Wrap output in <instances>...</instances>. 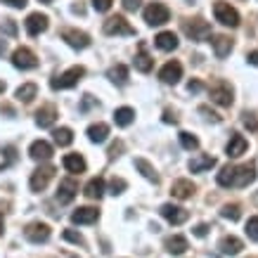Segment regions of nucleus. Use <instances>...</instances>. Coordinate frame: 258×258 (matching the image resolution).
<instances>
[{
    "mask_svg": "<svg viewBox=\"0 0 258 258\" xmlns=\"http://www.w3.org/2000/svg\"><path fill=\"white\" fill-rule=\"evenodd\" d=\"M97 218H100V211L93 209V206H83V209L71 213V220H74L76 225H90V223H95Z\"/></svg>",
    "mask_w": 258,
    "mask_h": 258,
    "instance_id": "16",
    "label": "nucleus"
},
{
    "mask_svg": "<svg viewBox=\"0 0 258 258\" xmlns=\"http://www.w3.org/2000/svg\"><path fill=\"white\" fill-rule=\"evenodd\" d=\"M125 187H128V185H125L123 178H111V182H109V195H114V197L123 195Z\"/></svg>",
    "mask_w": 258,
    "mask_h": 258,
    "instance_id": "38",
    "label": "nucleus"
},
{
    "mask_svg": "<svg viewBox=\"0 0 258 258\" xmlns=\"http://www.w3.org/2000/svg\"><path fill=\"white\" fill-rule=\"evenodd\" d=\"M171 19V12L166 8L164 3H149L147 8H145V22L149 26H161Z\"/></svg>",
    "mask_w": 258,
    "mask_h": 258,
    "instance_id": "3",
    "label": "nucleus"
},
{
    "mask_svg": "<svg viewBox=\"0 0 258 258\" xmlns=\"http://www.w3.org/2000/svg\"><path fill=\"white\" fill-rule=\"evenodd\" d=\"M93 104H95L93 95H86V97H83V104H81V109L86 111V109H90V107H93Z\"/></svg>",
    "mask_w": 258,
    "mask_h": 258,
    "instance_id": "49",
    "label": "nucleus"
},
{
    "mask_svg": "<svg viewBox=\"0 0 258 258\" xmlns=\"http://www.w3.org/2000/svg\"><path fill=\"white\" fill-rule=\"evenodd\" d=\"M24 237L31 244H43L50 239V225H45V223H31V225H26V230H24Z\"/></svg>",
    "mask_w": 258,
    "mask_h": 258,
    "instance_id": "9",
    "label": "nucleus"
},
{
    "mask_svg": "<svg viewBox=\"0 0 258 258\" xmlns=\"http://www.w3.org/2000/svg\"><path fill=\"white\" fill-rule=\"evenodd\" d=\"M29 154H31V159H36V161H47V159L52 157V145L45 140H36L31 145V149H29Z\"/></svg>",
    "mask_w": 258,
    "mask_h": 258,
    "instance_id": "17",
    "label": "nucleus"
},
{
    "mask_svg": "<svg viewBox=\"0 0 258 258\" xmlns=\"http://www.w3.org/2000/svg\"><path fill=\"white\" fill-rule=\"evenodd\" d=\"M211 43H213V52H216L218 59H223V57H227L232 52V40L227 38V36H216Z\"/></svg>",
    "mask_w": 258,
    "mask_h": 258,
    "instance_id": "24",
    "label": "nucleus"
},
{
    "mask_svg": "<svg viewBox=\"0 0 258 258\" xmlns=\"http://www.w3.org/2000/svg\"><path fill=\"white\" fill-rule=\"evenodd\" d=\"M244 125H246L249 131H256V128H258V121L251 116V114H244Z\"/></svg>",
    "mask_w": 258,
    "mask_h": 258,
    "instance_id": "44",
    "label": "nucleus"
},
{
    "mask_svg": "<svg viewBox=\"0 0 258 258\" xmlns=\"http://www.w3.org/2000/svg\"><path fill=\"white\" fill-rule=\"evenodd\" d=\"M12 64L17 69H36L38 57L33 55V50H29V47H17L15 55H12Z\"/></svg>",
    "mask_w": 258,
    "mask_h": 258,
    "instance_id": "6",
    "label": "nucleus"
},
{
    "mask_svg": "<svg viewBox=\"0 0 258 258\" xmlns=\"http://www.w3.org/2000/svg\"><path fill=\"white\" fill-rule=\"evenodd\" d=\"M62 40H67L71 47H76V50H86L90 45V36L83 31H76V29H64L62 31Z\"/></svg>",
    "mask_w": 258,
    "mask_h": 258,
    "instance_id": "10",
    "label": "nucleus"
},
{
    "mask_svg": "<svg viewBox=\"0 0 258 258\" xmlns=\"http://www.w3.org/2000/svg\"><path fill=\"white\" fill-rule=\"evenodd\" d=\"M166 251L168 253H173V256H180V253H185L187 251V239L180 235H173L166 239Z\"/></svg>",
    "mask_w": 258,
    "mask_h": 258,
    "instance_id": "25",
    "label": "nucleus"
},
{
    "mask_svg": "<svg viewBox=\"0 0 258 258\" xmlns=\"http://www.w3.org/2000/svg\"><path fill=\"white\" fill-rule=\"evenodd\" d=\"M107 135H109V125L107 123H93L88 128V140L95 142V145H102L107 140Z\"/></svg>",
    "mask_w": 258,
    "mask_h": 258,
    "instance_id": "23",
    "label": "nucleus"
},
{
    "mask_svg": "<svg viewBox=\"0 0 258 258\" xmlns=\"http://www.w3.org/2000/svg\"><path fill=\"white\" fill-rule=\"evenodd\" d=\"M246 59H249V64L258 67V50H256V52H249V57H246Z\"/></svg>",
    "mask_w": 258,
    "mask_h": 258,
    "instance_id": "53",
    "label": "nucleus"
},
{
    "mask_svg": "<svg viewBox=\"0 0 258 258\" xmlns=\"http://www.w3.org/2000/svg\"><path fill=\"white\" fill-rule=\"evenodd\" d=\"M3 3H8L10 8H17V10H22V8H26V3H29V0H3Z\"/></svg>",
    "mask_w": 258,
    "mask_h": 258,
    "instance_id": "46",
    "label": "nucleus"
},
{
    "mask_svg": "<svg viewBox=\"0 0 258 258\" xmlns=\"http://www.w3.org/2000/svg\"><path fill=\"white\" fill-rule=\"evenodd\" d=\"M256 180V166L253 164H246V166H239L235 173V185L232 187H246L249 182Z\"/></svg>",
    "mask_w": 258,
    "mask_h": 258,
    "instance_id": "14",
    "label": "nucleus"
},
{
    "mask_svg": "<svg viewBox=\"0 0 258 258\" xmlns=\"http://www.w3.org/2000/svg\"><path fill=\"white\" fill-rule=\"evenodd\" d=\"M0 31L8 33V36H17V24L12 22V19H3V24H0Z\"/></svg>",
    "mask_w": 258,
    "mask_h": 258,
    "instance_id": "41",
    "label": "nucleus"
},
{
    "mask_svg": "<svg viewBox=\"0 0 258 258\" xmlns=\"http://www.w3.org/2000/svg\"><path fill=\"white\" fill-rule=\"evenodd\" d=\"M104 33L107 36H135V29L131 24L125 22V17L116 15V17H109L107 22H104Z\"/></svg>",
    "mask_w": 258,
    "mask_h": 258,
    "instance_id": "4",
    "label": "nucleus"
},
{
    "mask_svg": "<svg viewBox=\"0 0 258 258\" xmlns=\"http://www.w3.org/2000/svg\"><path fill=\"white\" fill-rule=\"evenodd\" d=\"M171 195L175 199H187V197L195 195V185L189 182V180H175L171 187Z\"/></svg>",
    "mask_w": 258,
    "mask_h": 258,
    "instance_id": "21",
    "label": "nucleus"
},
{
    "mask_svg": "<svg viewBox=\"0 0 258 258\" xmlns=\"http://www.w3.org/2000/svg\"><path fill=\"white\" fill-rule=\"evenodd\" d=\"M86 76V69L83 67H71L62 74V76H55V79L50 81V88L52 90H67V88H74L79 86V81Z\"/></svg>",
    "mask_w": 258,
    "mask_h": 258,
    "instance_id": "1",
    "label": "nucleus"
},
{
    "mask_svg": "<svg viewBox=\"0 0 258 258\" xmlns=\"http://www.w3.org/2000/svg\"><path fill=\"white\" fill-rule=\"evenodd\" d=\"M185 33H187L192 40H206L211 36V24L204 22V19H195V22H185Z\"/></svg>",
    "mask_w": 258,
    "mask_h": 258,
    "instance_id": "7",
    "label": "nucleus"
},
{
    "mask_svg": "<svg viewBox=\"0 0 258 258\" xmlns=\"http://www.w3.org/2000/svg\"><path fill=\"white\" fill-rule=\"evenodd\" d=\"M235 173H237V166H225V168L218 173V185L220 187H230V185H235Z\"/></svg>",
    "mask_w": 258,
    "mask_h": 258,
    "instance_id": "35",
    "label": "nucleus"
},
{
    "mask_svg": "<svg viewBox=\"0 0 258 258\" xmlns=\"http://www.w3.org/2000/svg\"><path fill=\"white\" fill-rule=\"evenodd\" d=\"M202 81H189V86H187V90L189 93H199V90H202Z\"/></svg>",
    "mask_w": 258,
    "mask_h": 258,
    "instance_id": "50",
    "label": "nucleus"
},
{
    "mask_svg": "<svg viewBox=\"0 0 258 258\" xmlns=\"http://www.w3.org/2000/svg\"><path fill=\"white\" fill-rule=\"evenodd\" d=\"M159 79L164 81V83H168V86H175L180 79H182V64L180 62H168L161 67V71H159Z\"/></svg>",
    "mask_w": 258,
    "mask_h": 258,
    "instance_id": "11",
    "label": "nucleus"
},
{
    "mask_svg": "<svg viewBox=\"0 0 258 258\" xmlns=\"http://www.w3.org/2000/svg\"><path fill=\"white\" fill-rule=\"evenodd\" d=\"M246 235H249V239L258 242V216L249 218V223H246Z\"/></svg>",
    "mask_w": 258,
    "mask_h": 258,
    "instance_id": "39",
    "label": "nucleus"
},
{
    "mask_svg": "<svg viewBox=\"0 0 258 258\" xmlns=\"http://www.w3.org/2000/svg\"><path fill=\"white\" fill-rule=\"evenodd\" d=\"M213 15H216V19H218L223 26H230V29H237V26H239V12H237L230 3L218 0V3L213 5Z\"/></svg>",
    "mask_w": 258,
    "mask_h": 258,
    "instance_id": "2",
    "label": "nucleus"
},
{
    "mask_svg": "<svg viewBox=\"0 0 258 258\" xmlns=\"http://www.w3.org/2000/svg\"><path fill=\"white\" fill-rule=\"evenodd\" d=\"M3 90H5V83H0V93H3Z\"/></svg>",
    "mask_w": 258,
    "mask_h": 258,
    "instance_id": "55",
    "label": "nucleus"
},
{
    "mask_svg": "<svg viewBox=\"0 0 258 258\" xmlns=\"http://www.w3.org/2000/svg\"><path fill=\"white\" fill-rule=\"evenodd\" d=\"M52 138H55V145H59V147H69L71 142H74L71 128H55V131H52Z\"/></svg>",
    "mask_w": 258,
    "mask_h": 258,
    "instance_id": "34",
    "label": "nucleus"
},
{
    "mask_svg": "<svg viewBox=\"0 0 258 258\" xmlns=\"http://www.w3.org/2000/svg\"><path fill=\"white\" fill-rule=\"evenodd\" d=\"M180 145H182L185 149H189V152L199 149V140H197V138H195L192 133H185V131L180 133Z\"/></svg>",
    "mask_w": 258,
    "mask_h": 258,
    "instance_id": "36",
    "label": "nucleus"
},
{
    "mask_svg": "<svg viewBox=\"0 0 258 258\" xmlns=\"http://www.w3.org/2000/svg\"><path fill=\"white\" fill-rule=\"evenodd\" d=\"M43 31H47V17L40 15V12H33L26 19V33L29 36H40Z\"/></svg>",
    "mask_w": 258,
    "mask_h": 258,
    "instance_id": "13",
    "label": "nucleus"
},
{
    "mask_svg": "<svg viewBox=\"0 0 258 258\" xmlns=\"http://www.w3.org/2000/svg\"><path fill=\"white\" fill-rule=\"evenodd\" d=\"M154 43H157L159 50L171 52V50H175V47H178V36H175L173 31H161L157 38H154Z\"/></svg>",
    "mask_w": 258,
    "mask_h": 258,
    "instance_id": "20",
    "label": "nucleus"
},
{
    "mask_svg": "<svg viewBox=\"0 0 258 258\" xmlns=\"http://www.w3.org/2000/svg\"><path fill=\"white\" fill-rule=\"evenodd\" d=\"M36 95H38V86H36V83H24V86L17 90V100L24 102V104H29Z\"/></svg>",
    "mask_w": 258,
    "mask_h": 258,
    "instance_id": "33",
    "label": "nucleus"
},
{
    "mask_svg": "<svg viewBox=\"0 0 258 258\" xmlns=\"http://www.w3.org/2000/svg\"><path fill=\"white\" fill-rule=\"evenodd\" d=\"M135 118V111L131 109V107H121V109L114 111V123L121 125V128H125V125H131Z\"/></svg>",
    "mask_w": 258,
    "mask_h": 258,
    "instance_id": "30",
    "label": "nucleus"
},
{
    "mask_svg": "<svg viewBox=\"0 0 258 258\" xmlns=\"http://www.w3.org/2000/svg\"><path fill=\"white\" fill-rule=\"evenodd\" d=\"M76 192H79V187H76V182L74 180H62L59 182V187H57V202L59 204H71L74 202V197H76Z\"/></svg>",
    "mask_w": 258,
    "mask_h": 258,
    "instance_id": "15",
    "label": "nucleus"
},
{
    "mask_svg": "<svg viewBox=\"0 0 258 258\" xmlns=\"http://www.w3.org/2000/svg\"><path fill=\"white\" fill-rule=\"evenodd\" d=\"M211 100L216 102V104H220V107H230L232 104V88L227 86L225 81H218V83H213L211 86Z\"/></svg>",
    "mask_w": 258,
    "mask_h": 258,
    "instance_id": "8",
    "label": "nucleus"
},
{
    "mask_svg": "<svg viewBox=\"0 0 258 258\" xmlns=\"http://www.w3.org/2000/svg\"><path fill=\"white\" fill-rule=\"evenodd\" d=\"M199 111H202V114H206V118H211L213 123H218V121H220L218 114H213V111L209 109V107H199Z\"/></svg>",
    "mask_w": 258,
    "mask_h": 258,
    "instance_id": "45",
    "label": "nucleus"
},
{
    "mask_svg": "<svg viewBox=\"0 0 258 258\" xmlns=\"http://www.w3.org/2000/svg\"><path fill=\"white\" fill-rule=\"evenodd\" d=\"M220 216L235 223V220H239V216H242V213H239V206H237V204H227V206H223V211H220Z\"/></svg>",
    "mask_w": 258,
    "mask_h": 258,
    "instance_id": "37",
    "label": "nucleus"
},
{
    "mask_svg": "<svg viewBox=\"0 0 258 258\" xmlns=\"http://www.w3.org/2000/svg\"><path fill=\"white\" fill-rule=\"evenodd\" d=\"M5 154H8V161L0 166V168H8V166L12 164V161H15V147H8V149H5Z\"/></svg>",
    "mask_w": 258,
    "mask_h": 258,
    "instance_id": "47",
    "label": "nucleus"
},
{
    "mask_svg": "<svg viewBox=\"0 0 258 258\" xmlns=\"http://www.w3.org/2000/svg\"><path fill=\"white\" fill-rule=\"evenodd\" d=\"M140 3L142 0H123V10L125 12H135V10H140Z\"/></svg>",
    "mask_w": 258,
    "mask_h": 258,
    "instance_id": "43",
    "label": "nucleus"
},
{
    "mask_svg": "<svg viewBox=\"0 0 258 258\" xmlns=\"http://www.w3.org/2000/svg\"><path fill=\"white\" fill-rule=\"evenodd\" d=\"M111 3H114V0H93V8L97 10V12H107V10L111 8Z\"/></svg>",
    "mask_w": 258,
    "mask_h": 258,
    "instance_id": "42",
    "label": "nucleus"
},
{
    "mask_svg": "<svg viewBox=\"0 0 258 258\" xmlns=\"http://www.w3.org/2000/svg\"><path fill=\"white\" fill-rule=\"evenodd\" d=\"M206 232H209V225H204V223L195 227V235H197V237H206Z\"/></svg>",
    "mask_w": 258,
    "mask_h": 258,
    "instance_id": "51",
    "label": "nucleus"
},
{
    "mask_svg": "<svg viewBox=\"0 0 258 258\" xmlns=\"http://www.w3.org/2000/svg\"><path fill=\"white\" fill-rule=\"evenodd\" d=\"M164 123H178V118H175L171 111L166 109V111H164Z\"/></svg>",
    "mask_w": 258,
    "mask_h": 258,
    "instance_id": "52",
    "label": "nucleus"
},
{
    "mask_svg": "<svg viewBox=\"0 0 258 258\" xmlns=\"http://www.w3.org/2000/svg\"><path fill=\"white\" fill-rule=\"evenodd\" d=\"M116 86H125L128 83V67L125 64H116V67H111L109 69V74H107Z\"/></svg>",
    "mask_w": 258,
    "mask_h": 258,
    "instance_id": "32",
    "label": "nucleus"
},
{
    "mask_svg": "<svg viewBox=\"0 0 258 258\" xmlns=\"http://www.w3.org/2000/svg\"><path fill=\"white\" fill-rule=\"evenodd\" d=\"M64 239H67V242H74V244H81V246H83V244H86V239H83V237L79 235V232H74V230H64Z\"/></svg>",
    "mask_w": 258,
    "mask_h": 258,
    "instance_id": "40",
    "label": "nucleus"
},
{
    "mask_svg": "<svg viewBox=\"0 0 258 258\" xmlns=\"http://www.w3.org/2000/svg\"><path fill=\"white\" fill-rule=\"evenodd\" d=\"M246 147H249V142L244 140L242 135H232L230 138V142H227V157L230 159H237V157H242L244 152H246Z\"/></svg>",
    "mask_w": 258,
    "mask_h": 258,
    "instance_id": "18",
    "label": "nucleus"
},
{
    "mask_svg": "<svg viewBox=\"0 0 258 258\" xmlns=\"http://www.w3.org/2000/svg\"><path fill=\"white\" fill-rule=\"evenodd\" d=\"M135 168H138V171H140L142 175L149 180V182H154V185L159 182L157 171H154V166L149 164V161H145V159H135Z\"/></svg>",
    "mask_w": 258,
    "mask_h": 258,
    "instance_id": "31",
    "label": "nucleus"
},
{
    "mask_svg": "<svg viewBox=\"0 0 258 258\" xmlns=\"http://www.w3.org/2000/svg\"><path fill=\"white\" fill-rule=\"evenodd\" d=\"M83 195H86L88 199H102V195H104V180H102V178H93L86 185Z\"/></svg>",
    "mask_w": 258,
    "mask_h": 258,
    "instance_id": "28",
    "label": "nucleus"
},
{
    "mask_svg": "<svg viewBox=\"0 0 258 258\" xmlns=\"http://www.w3.org/2000/svg\"><path fill=\"white\" fill-rule=\"evenodd\" d=\"M62 164L69 173H83L86 171V159L81 157V154H67Z\"/></svg>",
    "mask_w": 258,
    "mask_h": 258,
    "instance_id": "26",
    "label": "nucleus"
},
{
    "mask_svg": "<svg viewBox=\"0 0 258 258\" xmlns=\"http://www.w3.org/2000/svg\"><path fill=\"white\" fill-rule=\"evenodd\" d=\"M5 50H8V45H5V40H0V55H5Z\"/></svg>",
    "mask_w": 258,
    "mask_h": 258,
    "instance_id": "54",
    "label": "nucleus"
},
{
    "mask_svg": "<svg viewBox=\"0 0 258 258\" xmlns=\"http://www.w3.org/2000/svg\"><path fill=\"white\" fill-rule=\"evenodd\" d=\"M152 67H154V59L145 52V43H140V52H138V57H135V69L142 71V74H149Z\"/></svg>",
    "mask_w": 258,
    "mask_h": 258,
    "instance_id": "27",
    "label": "nucleus"
},
{
    "mask_svg": "<svg viewBox=\"0 0 258 258\" xmlns=\"http://www.w3.org/2000/svg\"><path fill=\"white\" fill-rule=\"evenodd\" d=\"M0 232H3V216H0Z\"/></svg>",
    "mask_w": 258,
    "mask_h": 258,
    "instance_id": "56",
    "label": "nucleus"
},
{
    "mask_svg": "<svg viewBox=\"0 0 258 258\" xmlns=\"http://www.w3.org/2000/svg\"><path fill=\"white\" fill-rule=\"evenodd\" d=\"M121 149H123V145H121V142H114V145L109 147V157H111V159L118 157V152H121Z\"/></svg>",
    "mask_w": 258,
    "mask_h": 258,
    "instance_id": "48",
    "label": "nucleus"
},
{
    "mask_svg": "<svg viewBox=\"0 0 258 258\" xmlns=\"http://www.w3.org/2000/svg\"><path fill=\"white\" fill-rule=\"evenodd\" d=\"M40 3H52V0H40Z\"/></svg>",
    "mask_w": 258,
    "mask_h": 258,
    "instance_id": "57",
    "label": "nucleus"
},
{
    "mask_svg": "<svg viewBox=\"0 0 258 258\" xmlns=\"http://www.w3.org/2000/svg\"><path fill=\"white\" fill-rule=\"evenodd\" d=\"M159 213H161L171 225H182V223L187 220V211H185V209H180V206H175V204H164Z\"/></svg>",
    "mask_w": 258,
    "mask_h": 258,
    "instance_id": "12",
    "label": "nucleus"
},
{
    "mask_svg": "<svg viewBox=\"0 0 258 258\" xmlns=\"http://www.w3.org/2000/svg\"><path fill=\"white\" fill-rule=\"evenodd\" d=\"M52 175H55V168H52V166H40V168H36V171L31 173L29 185H31L33 192H43V189L47 187V182H50Z\"/></svg>",
    "mask_w": 258,
    "mask_h": 258,
    "instance_id": "5",
    "label": "nucleus"
},
{
    "mask_svg": "<svg viewBox=\"0 0 258 258\" xmlns=\"http://www.w3.org/2000/svg\"><path fill=\"white\" fill-rule=\"evenodd\" d=\"M57 121V109L55 107H43V109L36 111V123L40 128H52Z\"/></svg>",
    "mask_w": 258,
    "mask_h": 258,
    "instance_id": "19",
    "label": "nucleus"
},
{
    "mask_svg": "<svg viewBox=\"0 0 258 258\" xmlns=\"http://www.w3.org/2000/svg\"><path fill=\"white\" fill-rule=\"evenodd\" d=\"M213 166H216V159L202 154V157H195L192 161H189V171H192V173H202V171H206V168H213Z\"/></svg>",
    "mask_w": 258,
    "mask_h": 258,
    "instance_id": "29",
    "label": "nucleus"
},
{
    "mask_svg": "<svg viewBox=\"0 0 258 258\" xmlns=\"http://www.w3.org/2000/svg\"><path fill=\"white\" fill-rule=\"evenodd\" d=\"M218 246H220V251H223L225 256H237V253L244 249L242 239H237V237H223Z\"/></svg>",
    "mask_w": 258,
    "mask_h": 258,
    "instance_id": "22",
    "label": "nucleus"
}]
</instances>
